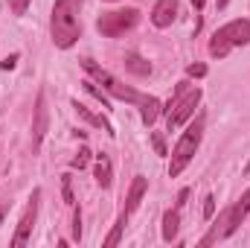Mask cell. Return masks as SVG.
Wrapping results in <instances>:
<instances>
[{
  "instance_id": "obj_1",
  "label": "cell",
  "mask_w": 250,
  "mask_h": 248,
  "mask_svg": "<svg viewBox=\"0 0 250 248\" xmlns=\"http://www.w3.org/2000/svg\"><path fill=\"white\" fill-rule=\"evenodd\" d=\"M79 12H82V0H56V6H53V21H50L56 47L70 50V47L79 41V35H82Z\"/></svg>"
},
{
  "instance_id": "obj_2",
  "label": "cell",
  "mask_w": 250,
  "mask_h": 248,
  "mask_svg": "<svg viewBox=\"0 0 250 248\" xmlns=\"http://www.w3.org/2000/svg\"><path fill=\"white\" fill-rule=\"evenodd\" d=\"M198 102H201V88H189V82H178V88H175V97L166 102V125H169V131L172 128H181V125L187 123L189 117L195 114V108H198Z\"/></svg>"
},
{
  "instance_id": "obj_3",
  "label": "cell",
  "mask_w": 250,
  "mask_h": 248,
  "mask_svg": "<svg viewBox=\"0 0 250 248\" xmlns=\"http://www.w3.org/2000/svg\"><path fill=\"white\" fill-rule=\"evenodd\" d=\"M248 213H250V187L242 193V198H239L233 207H227V210L218 216V222L209 228V234L201 240V246H212V243H218V240L233 237V234L239 231V225L248 219Z\"/></svg>"
},
{
  "instance_id": "obj_4",
  "label": "cell",
  "mask_w": 250,
  "mask_h": 248,
  "mask_svg": "<svg viewBox=\"0 0 250 248\" xmlns=\"http://www.w3.org/2000/svg\"><path fill=\"white\" fill-rule=\"evenodd\" d=\"M201 137H204V114L195 117V123L181 134V140H178L175 149H172V161H169V175H172V178H178V175L189 167V161L195 158V152H198V146H201Z\"/></svg>"
},
{
  "instance_id": "obj_5",
  "label": "cell",
  "mask_w": 250,
  "mask_h": 248,
  "mask_svg": "<svg viewBox=\"0 0 250 248\" xmlns=\"http://www.w3.org/2000/svg\"><path fill=\"white\" fill-rule=\"evenodd\" d=\"M250 44V21H230L221 29H215L212 41H209V56L212 59H227V53L233 47H248Z\"/></svg>"
},
{
  "instance_id": "obj_6",
  "label": "cell",
  "mask_w": 250,
  "mask_h": 248,
  "mask_svg": "<svg viewBox=\"0 0 250 248\" xmlns=\"http://www.w3.org/2000/svg\"><path fill=\"white\" fill-rule=\"evenodd\" d=\"M82 67H84V70H87V73H90V76H93V79H96V82H99V85H102V88H105L111 97H117V99H125V102H137V105L146 99V94H140V91H134V88L123 85L117 76H111L105 67H99V64L93 62V59H82Z\"/></svg>"
},
{
  "instance_id": "obj_7",
  "label": "cell",
  "mask_w": 250,
  "mask_h": 248,
  "mask_svg": "<svg viewBox=\"0 0 250 248\" xmlns=\"http://www.w3.org/2000/svg\"><path fill=\"white\" fill-rule=\"evenodd\" d=\"M140 21V12L137 9H114V12H102L99 21H96V29L108 38H120L128 29H134Z\"/></svg>"
},
{
  "instance_id": "obj_8",
  "label": "cell",
  "mask_w": 250,
  "mask_h": 248,
  "mask_svg": "<svg viewBox=\"0 0 250 248\" xmlns=\"http://www.w3.org/2000/svg\"><path fill=\"white\" fill-rule=\"evenodd\" d=\"M38 198H41V190H32V196H29V204H26V210H23V216H21L18 228H15L12 248H21L26 240H29V237H32V228H35V219H38Z\"/></svg>"
},
{
  "instance_id": "obj_9",
  "label": "cell",
  "mask_w": 250,
  "mask_h": 248,
  "mask_svg": "<svg viewBox=\"0 0 250 248\" xmlns=\"http://www.w3.org/2000/svg\"><path fill=\"white\" fill-rule=\"evenodd\" d=\"M47 128H50L47 94H44V91H38V97H35V120H32V152H38V149H41V143H44V134H47Z\"/></svg>"
},
{
  "instance_id": "obj_10",
  "label": "cell",
  "mask_w": 250,
  "mask_h": 248,
  "mask_svg": "<svg viewBox=\"0 0 250 248\" xmlns=\"http://www.w3.org/2000/svg\"><path fill=\"white\" fill-rule=\"evenodd\" d=\"M175 15H178V0H157L151 9V24L166 29V26H172Z\"/></svg>"
},
{
  "instance_id": "obj_11",
  "label": "cell",
  "mask_w": 250,
  "mask_h": 248,
  "mask_svg": "<svg viewBox=\"0 0 250 248\" xmlns=\"http://www.w3.org/2000/svg\"><path fill=\"white\" fill-rule=\"evenodd\" d=\"M146 190H148V181H146L143 175H134V181H131V187H128V198H125V210H123V213L131 216V213L140 207V201H143Z\"/></svg>"
},
{
  "instance_id": "obj_12",
  "label": "cell",
  "mask_w": 250,
  "mask_h": 248,
  "mask_svg": "<svg viewBox=\"0 0 250 248\" xmlns=\"http://www.w3.org/2000/svg\"><path fill=\"white\" fill-rule=\"evenodd\" d=\"M73 108H76V111H79V117H82V120H87V123H90V125H96V128H102V131H105V134H108V137H114V134H117V131H114V125L108 123V120H105V117H102V114H93V111H90V108H87V105H82V102H79V99H76V102H73Z\"/></svg>"
},
{
  "instance_id": "obj_13",
  "label": "cell",
  "mask_w": 250,
  "mask_h": 248,
  "mask_svg": "<svg viewBox=\"0 0 250 248\" xmlns=\"http://www.w3.org/2000/svg\"><path fill=\"white\" fill-rule=\"evenodd\" d=\"M93 175H96V184L102 187V190H108L111 181H114V167H111V158L102 152V155H96V170H93Z\"/></svg>"
},
{
  "instance_id": "obj_14",
  "label": "cell",
  "mask_w": 250,
  "mask_h": 248,
  "mask_svg": "<svg viewBox=\"0 0 250 248\" xmlns=\"http://www.w3.org/2000/svg\"><path fill=\"white\" fill-rule=\"evenodd\" d=\"M178 228H181V210L172 207L163 213V240L166 243H175L178 240Z\"/></svg>"
},
{
  "instance_id": "obj_15",
  "label": "cell",
  "mask_w": 250,
  "mask_h": 248,
  "mask_svg": "<svg viewBox=\"0 0 250 248\" xmlns=\"http://www.w3.org/2000/svg\"><path fill=\"white\" fill-rule=\"evenodd\" d=\"M160 111H163V105H160V99L157 97H146L143 102H140V114H143V123L151 125L157 117H160Z\"/></svg>"
},
{
  "instance_id": "obj_16",
  "label": "cell",
  "mask_w": 250,
  "mask_h": 248,
  "mask_svg": "<svg viewBox=\"0 0 250 248\" xmlns=\"http://www.w3.org/2000/svg\"><path fill=\"white\" fill-rule=\"evenodd\" d=\"M125 70H131V73H137V76H148L151 73V62H146L140 53H125Z\"/></svg>"
},
{
  "instance_id": "obj_17",
  "label": "cell",
  "mask_w": 250,
  "mask_h": 248,
  "mask_svg": "<svg viewBox=\"0 0 250 248\" xmlns=\"http://www.w3.org/2000/svg\"><path fill=\"white\" fill-rule=\"evenodd\" d=\"M128 225V213H120V219H117V225H114V231L108 234V240H105V248H114L120 243V237H123V228Z\"/></svg>"
},
{
  "instance_id": "obj_18",
  "label": "cell",
  "mask_w": 250,
  "mask_h": 248,
  "mask_svg": "<svg viewBox=\"0 0 250 248\" xmlns=\"http://www.w3.org/2000/svg\"><path fill=\"white\" fill-rule=\"evenodd\" d=\"M82 85H84V91H87L90 97H96V99L102 102V108H111V99H108V97H105V94H102V91H99L93 82H82Z\"/></svg>"
},
{
  "instance_id": "obj_19",
  "label": "cell",
  "mask_w": 250,
  "mask_h": 248,
  "mask_svg": "<svg viewBox=\"0 0 250 248\" xmlns=\"http://www.w3.org/2000/svg\"><path fill=\"white\" fill-rule=\"evenodd\" d=\"M90 155H93L90 149H79V155L70 161V167H73V170H84V167L90 164Z\"/></svg>"
},
{
  "instance_id": "obj_20",
  "label": "cell",
  "mask_w": 250,
  "mask_h": 248,
  "mask_svg": "<svg viewBox=\"0 0 250 248\" xmlns=\"http://www.w3.org/2000/svg\"><path fill=\"white\" fill-rule=\"evenodd\" d=\"M70 181H73L70 175H62V193H64V201H67V204L76 201V198H73V184H70Z\"/></svg>"
},
{
  "instance_id": "obj_21",
  "label": "cell",
  "mask_w": 250,
  "mask_h": 248,
  "mask_svg": "<svg viewBox=\"0 0 250 248\" xmlns=\"http://www.w3.org/2000/svg\"><path fill=\"white\" fill-rule=\"evenodd\" d=\"M73 240H76V243L82 240V210H79V207L73 210Z\"/></svg>"
},
{
  "instance_id": "obj_22",
  "label": "cell",
  "mask_w": 250,
  "mask_h": 248,
  "mask_svg": "<svg viewBox=\"0 0 250 248\" xmlns=\"http://www.w3.org/2000/svg\"><path fill=\"white\" fill-rule=\"evenodd\" d=\"M187 76L189 79H204V76H207V64H189Z\"/></svg>"
},
{
  "instance_id": "obj_23",
  "label": "cell",
  "mask_w": 250,
  "mask_h": 248,
  "mask_svg": "<svg viewBox=\"0 0 250 248\" xmlns=\"http://www.w3.org/2000/svg\"><path fill=\"white\" fill-rule=\"evenodd\" d=\"M212 216H215V198L207 196L204 198V219H212Z\"/></svg>"
},
{
  "instance_id": "obj_24",
  "label": "cell",
  "mask_w": 250,
  "mask_h": 248,
  "mask_svg": "<svg viewBox=\"0 0 250 248\" xmlns=\"http://www.w3.org/2000/svg\"><path fill=\"white\" fill-rule=\"evenodd\" d=\"M26 6H29V0H9V9L15 15H26Z\"/></svg>"
},
{
  "instance_id": "obj_25",
  "label": "cell",
  "mask_w": 250,
  "mask_h": 248,
  "mask_svg": "<svg viewBox=\"0 0 250 248\" xmlns=\"http://www.w3.org/2000/svg\"><path fill=\"white\" fill-rule=\"evenodd\" d=\"M151 143H154V152H157V155H166V143H163V137H160L157 131L151 134Z\"/></svg>"
},
{
  "instance_id": "obj_26",
  "label": "cell",
  "mask_w": 250,
  "mask_h": 248,
  "mask_svg": "<svg viewBox=\"0 0 250 248\" xmlns=\"http://www.w3.org/2000/svg\"><path fill=\"white\" fill-rule=\"evenodd\" d=\"M15 64H18V53H12L9 59H3V62H0V67H3V70H12Z\"/></svg>"
},
{
  "instance_id": "obj_27",
  "label": "cell",
  "mask_w": 250,
  "mask_h": 248,
  "mask_svg": "<svg viewBox=\"0 0 250 248\" xmlns=\"http://www.w3.org/2000/svg\"><path fill=\"white\" fill-rule=\"evenodd\" d=\"M187 196H189V190H181V193H178V210L187 204Z\"/></svg>"
},
{
  "instance_id": "obj_28",
  "label": "cell",
  "mask_w": 250,
  "mask_h": 248,
  "mask_svg": "<svg viewBox=\"0 0 250 248\" xmlns=\"http://www.w3.org/2000/svg\"><path fill=\"white\" fill-rule=\"evenodd\" d=\"M204 3H207V0H192V6H195V9H198V12H201V9H204Z\"/></svg>"
},
{
  "instance_id": "obj_29",
  "label": "cell",
  "mask_w": 250,
  "mask_h": 248,
  "mask_svg": "<svg viewBox=\"0 0 250 248\" xmlns=\"http://www.w3.org/2000/svg\"><path fill=\"white\" fill-rule=\"evenodd\" d=\"M3 219H6V204H0V225H3Z\"/></svg>"
},
{
  "instance_id": "obj_30",
  "label": "cell",
  "mask_w": 250,
  "mask_h": 248,
  "mask_svg": "<svg viewBox=\"0 0 250 248\" xmlns=\"http://www.w3.org/2000/svg\"><path fill=\"white\" fill-rule=\"evenodd\" d=\"M227 3H230V0H218V9H224V6H227Z\"/></svg>"
}]
</instances>
